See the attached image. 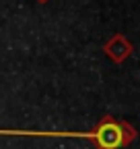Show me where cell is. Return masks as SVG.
<instances>
[{
	"label": "cell",
	"instance_id": "cell-1",
	"mask_svg": "<svg viewBox=\"0 0 140 149\" xmlns=\"http://www.w3.org/2000/svg\"><path fill=\"white\" fill-rule=\"evenodd\" d=\"M0 135H23V137H45V139H54V137H74V139H91L97 149H119L126 147L136 139V130L128 124L121 122L109 114H105L97 126L89 133H68V130H2Z\"/></svg>",
	"mask_w": 140,
	"mask_h": 149
},
{
	"label": "cell",
	"instance_id": "cell-2",
	"mask_svg": "<svg viewBox=\"0 0 140 149\" xmlns=\"http://www.w3.org/2000/svg\"><path fill=\"white\" fill-rule=\"evenodd\" d=\"M130 52H132V46H130L121 35H115L113 40H111L107 46H105V54H109L115 62H121Z\"/></svg>",
	"mask_w": 140,
	"mask_h": 149
}]
</instances>
